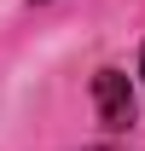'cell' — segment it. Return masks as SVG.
Here are the masks:
<instances>
[{
  "label": "cell",
  "instance_id": "obj_1",
  "mask_svg": "<svg viewBox=\"0 0 145 151\" xmlns=\"http://www.w3.org/2000/svg\"><path fill=\"white\" fill-rule=\"evenodd\" d=\"M93 105H99V116H105V128H128V122H134L128 76L122 70H99V76H93Z\"/></svg>",
  "mask_w": 145,
  "mask_h": 151
},
{
  "label": "cell",
  "instance_id": "obj_2",
  "mask_svg": "<svg viewBox=\"0 0 145 151\" xmlns=\"http://www.w3.org/2000/svg\"><path fill=\"white\" fill-rule=\"evenodd\" d=\"M139 76H145V52H139Z\"/></svg>",
  "mask_w": 145,
  "mask_h": 151
}]
</instances>
